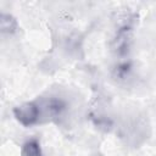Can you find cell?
Masks as SVG:
<instances>
[{
	"instance_id": "6",
	"label": "cell",
	"mask_w": 156,
	"mask_h": 156,
	"mask_svg": "<svg viewBox=\"0 0 156 156\" xmlns=\"http://www.w3.org/2000/svg\"><path fill=\"white\" fill-rule=\"evenodd\" d=\"M21 154H22V156H43L40 144L35 139L27 140L22 146Z\"/></svg>"
},
{
	"instance_id": "1",
	"label": "cell",
	"mask_w": 156,
	"mask_h": 156,
	"mask_svg": "<svg viewBox=\"0 0 156 156\" xmlns=\"http://www.w3.org/2000/svg\"><path fill=\"white\" fill-rule=\"evenodd\" d=\"M41 108L37 102L27 101L13 108V116L18 123L24 127L34 126L40 118Z\"/></svg>"
},
{
	"instance_id": "7",
	"label": "cell",
	"mask_w": 156,
	"mask_h": 156,
	"mask_svg": "<svg viewBox=\"0 0 156 156\" xmlns=\"http://www.w3.org/2000/svg\"><path fill=\"white\" fill-rule=\"evenodd\" d=\"M94 123H95V126L98 128L104 129V130H108L110 127L112 126V122L106 116H96L95 119H94Z\"/></svg>"
},
{
	"instance_id": "4",
	"label": "cell",
	"mask_w": 156,
	"mask_h": 156,
	"mask_svg": "<svg viewBox=\"0 0 156 156\" xmlns=\"http://www.w3.org/2000/svg\"><path fill=\"white\" fill-rule=\"evenodd\" d=\"M17 28H18L17 20L11 13L2 12L0 15V30H1V33L12 34L17 30Z\"/></svg>"
},
{
	"instance_id": "5",
	"label": "cell",
	"mask_w": 156,
	"mask_h": 156,
	"mask_svg": "<svg viewBox=\"0 0 156 156\" xmlns=\"http://www.w3.org/2000/svg\"><path fill=\"white\" fill-rule=\"evenodd\" d=\"M132 68L133 67H132L130 62H128V61L118 62L112 71L113 78H116L117 80H127L132 74Z\"/></svg>"
},
{
	"instance_id": "3",
	"label": "cell",
	"mask_w": 156,
	"mask_h": 156,
	"mask_svg": "<svg viewBox=\"0 0 156 156\" xmlns=\"http://www.w3.org/2000/svg\"><path fill=\"white\" fill-rule=\"evenodd\" d=\"M45 113L50 117H58L66 110V102L58 98H50L44 104Z\"/></svg>"
},
{
	"instance_id": "2",
	"label": "cell",
	"mask_w": 156,
	"mask_h": 156,
	"mask_svg": "<svg viewBox=\"0 0 156 156\" xmlns=\"http://www.w3.org/2000/svg\"><path fill=\"white\" fill-rule=\"evenodd\" d=\"M132 41H133L132 26L130 24L119 26L112 39V50L119 56H126L130 50Z\"/></svg>"
}]
</instances>
